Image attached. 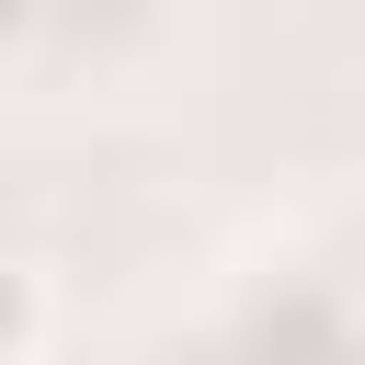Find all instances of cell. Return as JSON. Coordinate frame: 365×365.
Segmentation results:
<instances>
[{
	"label": "cell",
	"mask_w": 365,
	"mask_h": 365,
	"mask_svg": "<svg viewBox=\"0 0 365 365\" xmlns=\"http://www.w3.org/2000/svg\"><path fill=\"white\" fill-rule=\"evenodd\" d=\"M46 331H57V297L34 262H0V365H46Z\"/></svg>",
	"instance_id": "6da1fadb"
},
{
	"label": "cell",
	"mask_w": 365,
	"mask_h": 365,
	"mask_svg": "<svg viewBox=\"0 0 365 365\" xmlns=\"http://www.w3.org/2000/svg\"><path fill=\"white\" fill-rule=\"evenodd\" d=\"M34 46V0H0V57H23Z\"/></svg>",
	"instance_id": "7a4b0ae2"
},
{
	"label": "cell",
	"mask_w": 365,
	"mask_h": 365,
	"mask_svg": "<svg viewBox=\"0 0 365 365\" xmlns=\"http://www.w3.org/2000/svg\"><path fill=\"white\" fill-rule=\"evenodd\" d=\"M331 365H365V319H354V331H342V342H331Z\"/></svg>",
	"instance_id": "3957f363"
}]
</instances>
